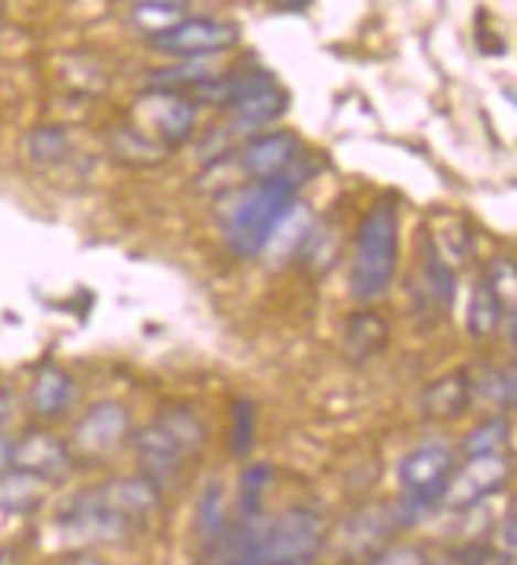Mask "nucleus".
I'll return each instance as SVG.
<instances>
[{
    "instance_id": "32",
    "label": "nucleus",
    "mask_w": 517,
    "mask_h": 565,
    "mask_svg": "<svg viewBox=\"0 0 517 565\" xmlns=\"http://www.w3.org/2000/svg\"><path fill=\"white\" fill-rule=\"evenodd\" d=\"M255 433H258L255 404L238 397V401H233V429H229V451H233V458L245 461L255 451Z\"/></svg>"
},
{
    "instance_id": "29",
    "label": "nucleus",
    "mask_w": 517,
    "mask_h": 565,
    "mask_svg": "<svg viewBox=\"0 0 517 565\" xmlns=\"http://www.w3.org/2000/svg\"><path fill=\"white\" fill-rule=\"evenodd\" d=\"M155 419L182 441L187 455L197 458V455L207 448V426H204V419L194 411H187V407H165Z\"/></svg>"
},
{
    "instance_id": "34",
    "label": "nucleus",
    "mask_w": 517,
    "mask_h": 565,
    "mask_svg": "<svg viewBox=\"0 0 517 565\" xmlns=\"http://www.w3.org/2000/svg\"><path fill=\"white\" fill-rule=\"evenodd\" d=\"M483 280L489 282L492 289L508 302V306H515V282H517V274H515V260L508 255H498L492 257L489 264H486V270L480 274Z\"/></svg>"
},
{
    "instance_id": "13",
    "label": "nucleus",
    "mask_w": 517,
    "mask_h": 565,
    "mask_svg": "<svg viewBox=\"0 0 517 565\" xmlns=\"http://www.w3.org/2000/svg\"><path fill=\"white\" fill-rule=\"evenodd\" d=\"M13 467L45 480L49 487H57L74 470V451L67 441H61L45 429H26L13 441Z\"/></svg>"
},
{
    "instance_id": "6",
    "label": "nucleus",
    "mask_w": 517,
    "mask_h": 565,
    "mask_svg": "<svg viewBox=\"0 0 517 565\" xmlns=\"http://www.w3.org/2000/svg\"><path fill=\"white\" fill-rule=\"evenodd\" d=\"M511 483V458L508 455H480V458H466L461 467H454L444 495H441L439 512L464 514L476 505H483L486 499L505 492Z\"/></svg>"
},
{
    "instance_id": "12",
    "label": "nucleus",
    "mask_w": 517,
    "mask_h": 565,
    "mask_svg": "<svg viewBox=\"0 0 517 565\" xmlns=\"http://www.w3.org/2000/svg\"><path fill=\"white\" fill-rule=\"evenodd\" d=\"M130 445H133L137 463H140V473L150 483H155L159 489L179 487L184 463H187L191 455L184 451L182 441L172 436L159 419H153L150 426H143L140 433H133Z\"/></svg>"
},
{
    "instance_id": "17",
    "label": "nucleus",
    "mask_w": 517,
    "mask_h": 565,
    "mask_svg": "<svg viewBox=\"0 0 517 565\" xmlns=\"http://www.w3.org/2000/svg\"><path fill=\"white\" fill-rule=\"evenodd\" d=\"M273 83V74L263 71L258 64H241L235 71H226V74H209L207 79H201L197 86H191L184 96H191L197 105H209V108H233L238 99H245L248 93H255L260 86Z\"/></svg>"
},
{
    "instance_id": "23",
    "label": "nucleus",
    "mask_w": 517,
    "mask_h": 565,
    "mask_svg": "<svg viewBox=\"0 0 517 565\" xmlns=\"http://www.w3.org/2000/svg\"><path fill=\"white\" fill-rule=\"evenodd\" d=\"M197 565H258L255 559V524L229 521V527L216 540H207Z\"/></svg>"
},
{
    "instance_id": "36",
    "label": "nucleus",
    "mask_w": 517,
    "mask_h": 565,
    "mask_svg": "<svg viewBox=\"0 0 517 565\" xmlns=\"http://www.w3.org/2000/svg\"><path fill=\"white\" fill-rule=\"evenodd\" d=\"M457 565H515V556L505 553V550H498V546L476 543V546H464L457 553Z\"/></svg>"
},
{
    "instance_id": "21",
    "label": "nucleus",
    "mask_w": 517,
    "mask_h": 565,
    "mask_svg": "<svg viewBox=\"0 0 517 565\" xmlns=\"http://www.w3.org/2000/svg\"><path fill=\"white\" fill-rule=\"evenodd\" d=\"M286 111H289V93H286L277 79L267 83V86H260L255 93H248L245 99H238V103L229 108V115H233V130H245V134H258L260 128L277 125Z\"/></svg>"
},
{
    "instance_id": "37",
    "label": "nucleus",
    "mask_w": 517,
    "mask_h": 565,
    "mask_svg": "<svg viewBox=\"0 0 517 565\" xmlns=\"http://www.w3.org/2000/svg\"><path fill=\"white\" fill-rule=\"evenodd\" d=\"M515 521H517L515 505H508V512H505V521H502V550H505V553H511V556H515V550H517Z\"/></svg>"
},
{
    "instance_id": "38",
    "label": "nucleus",
    "mask_w": 517,
    "mask_h": 565,
    "mask_svg": "<svg viewBox=\"0 0 517 565\" xmlns=\"http://www.w3.org/2000/svg\"><path fill=\"white\" fill-rule=\"evenodd\" d=\"M7 470H13V438L0 429V477H3Z\"/></svg>"
},
{
    "instance_id": "7",
    "label": "nucleus",
    "mask_w": 517,
    "mask_h": 565,
    "mask_svg": "<svg viewBox=\"0 0 517 565\" xmlns=\"http://www.w3.org/2000/svg\"><path fill=\"white\" fill-rule=\"evenodd\" d=\"M155 52L182 57V61H207L213 54H223L241 42V29L229 20L216 17H182L175 26L150 39Z\"/></svg>"
},
{
    "instance_id": "5",
    "label": "nucleus",
    "mask_w": 517,
    "mask_h": 565,
    "mask_svg": "<svg viewBox=\"0 0 517 565\" xmlns=\"http://www.w3.org/2000/svg\"><path fill=\"white\" fill-rule=\"evenodd\" d=\"M54 524L64 540H74V543H118V540L140 534L137 524H130L128 518H121L105 505L96 487L71 495V502L57 512Z\"/></svg>"
},
{
    "instance_id": "40",
    "label": "nucleus",
    "mask_w": 517,
    "mask_h": 565,
    "mask_svg": "<svg viewBox=\"0 0 517 565\" xmlns=\"http://www.w3.org/2000/svg\"><path fill=\"white\" fill-rule=\"evenodd\" d=\"M130 3H175V7H184V0H130Z\"/></svg>"
},
{
    "instance_id": "11",
    "label": "nucleus",
    "mask_w": 517,
    "mask_h": 565,
    "mask_svg": "<svg viewBox=\"0 0 517 565\" xmlns=\"http://www.w3.org/2000/svg\"><path fill=\"white\" fill-rule=\"evenodd\" d=\"M140 115L150 125V137L162 143L169 153L184 147L194 130H197V103L184 93H169V89H150L140 99Z\"/></svg>"
},
{
    "instance_id": "41",
    "label": "nucleus",
    "mask_w": 517,
    "mask_h": 565,
    "mask_svg": "<svg viewBox=\"0 0 517 565\" xmlns=\"http://www.w3.org/2000/svg\"><path fill=\"white\" fill-rule=\"evenodd\" d=\"M286 7H292V10H295V7H309L311 0H283Z\"/></svg>"
},
{
    "instance_id": "3",
    "label": "nucleus",
    "mask_w": 517,
    "mask_h": 565,
    "mask_svg": "<svg viewBox=\"0 0 517 565\" xmlns=\"http://www.w3.org/2000/svg\"><path fill=\"white\" fill-rule=\"evenodd\" d=\"M454 451L441 441H426L407 451L397 463V483H400V499H397V518L400 527H413L422 518L439 512L444 487L454 473Z\"/></svg>"
},
{
    "instance_id": "15",
    "label": "nucleus",
    "mask_w": 517,
    "mask_h": 565,
    "mask_svg": "<svg viewBox=\"0 0 517 565\" xmlns=\"http://www.w3.org/2000/svg\"><path fill=\"white\" fill-rule=\"evenodd\" d=\"M96 492L111 512L128 518L130 524H137L140 531H147V524L153 521L159 505H162V489L150 483L143 473L108 480L103 487H96Z\"/></svg>"
},
{
    "instance_id": "2",
    "label": "nucleus",
    "mask_w": 517,
    "mask_h": 565,
    "mask_svg": "<svg viewBox=\"0 0 517 565\" xmlns=\"http://www.w3.org/2000/svg\"><path fill=\"white\" fill-rule=\"evenodd\" d=\"M400 264V198L385 194L368 206L353 235L349 296L356 302L385 299Z\"/></svg>"
},
{
    "instance_id": "28",
    "label": "nucleus",
    "mask_w": 517,
    "mask_h": 565,
    "mask_svg": "<svg viewBox=\"0 0 517 565\" xmlns=\"http://www.w3.org/2000/svg\"><path fill=\"white\" fill-rule=\"evenodd\" d=\"M511 441V423L508 413H495L483 419L480 426L470 429L464 438V458H480V455H505V445Z\"/></svg>"
},
{
    "instance_id": "1",
    "label": "nucleus",
    "mask_w": 517,
    "mask_h": 565,
    "mask_svg": "<svg viewBox=\"0 0 517 565\" xmlns=\"http://www.w3.org/2000/svg\"><path fill=\"white\" fill-rule=\"evenodd\" d=\"M299 201V188L289 179L248 181L219 198V232L235 257H258L283 220V213Z\"/></svg>"
},
{
    "instance_id": "39",
    "label": "nucleus",
    "mask_w": 517,
    "mask_h": 565,
    "mask_svg": "<svg viewBox=\"0 0 517 565\" xmlns=\"http://www.w3.org/2000/svg\"><path fill=\"white\" fill-rule=\"evenodd\" d=\"M61 565H105L99 556H93V553H79V556H71L67 563Z\"/></svg>"
},
{
    "instance_id": "24",
    "label": "nucleus",
    "mask_w": 517,
    "mask_h": 565,
    "mask_svg": "<svg viewBox=\"0 0 517 565\" xmlns=\"http://www.w3.org/2000/svg\"><path fill=\"white\" fill-rule=\"evenodd\" d=\"M49 483L32 477L26 470H7L0 477V512L3 514H32L45 505Z\"/></svg>"
},
{
    "instance_id": "8",
    "label": "nucleus",
    "mask_w": 517,
    "mask_h": 565,
    "mask_svg": "<svg viewBox=\"0 0 517 565\" xmlns=\"http://www.w3.org/2000/svg\"><path fill=\"white\" fill-rule=\"evenodd\" d=\"M410 292H413V309L429 315L432 321L451 315L457 299V267L439 255L435 242L426 230H419V260H416V280Z\"/></svg>"
},
{
    "instance_id": "27",
    "label": "nucleus",
    "mask_w": 517,
    "mask_h": 565,
    "mask_svg": "<svg viewBox=\"0 0 517 565\" xmlns=\"http://www.w3.org/2000/svg\"><path fill=\"white\" fill-rule=\"evenodd\" d=\"M270 483H273V467L270 463H248L241 470V480H238V521L258 524L263 495H267Z\"/></svg>"
},
{
    "instance_id": "35",
    "label": "nucleus",
    "mask_w": 517,
    "mask_h": 565,
    "mask_svg": "<svg viewBox=\"0 0 517 565\" xmlns=\"http://www.w3.org/2000/svg\"><path fill=\"white\" fill-rule=\"evenodd\" d=\"M368 565H432L429 553L422 546H413V543H394V546H385L378 556H371Z\"/></svg>"
},
{
    "instance_id": "14",
    "label": "nucleus",
    "mask_w": 517,
    "mask_h": 565,
    "mask_svg": "<svg viewBox=\"0 0 517 565\" xmlns=\"http://www.w3.org/2000/svg\"><path fill=\"white\" fill-rule=\"evenodd\" d=\"M394 531H400V518H397L394 505L388 502L365 505L343 524V540H340L343 556L368 563L371 556H378L385 546H390L388 540Z\"/></svg>"
},
{
    "instance_id": "16",
    "label": "nucleus",
    "mask_w": 517,
    "mask_h": 565,
    "mask_svg": "<svg viewBox=\"0 0 517 565\" xmlns=\"http://www.w3.org/2000/svg\"><path fill=\"white\" fill-rule=\"evenodd\" d=\"M515 306H508L489 282L480 280L473 282L470 292V306H466V334L476 343H486L492 337L505 334L508 343H515Z\"/></svg>"
},
{
    "instance_id": "22",
    "label": "nucleus",
    "mask_w": 517,
    "mask_h": 565,
    "mask_svg": "<svg viewBox=\"0 0 517 565\" xmlns=\"http://www.w3.org/2000/svg\"><path fill=\"white\" fill-rule=\"evenodd\" d=\"M311 226H314L311 210L302 201H295L283 213V220L277 223V230L270 232V238H267L260 255H267V260L273 257V264H286V260L299 257L302 248H305V242H309Z\"/></svg>"
},
{
    "instance_id": "30",
    "label": "nucleus",
    "mask_w": 517,
    "mask_h": 565,
    "mask_svg": "<svg viewBox=\"0 0 517 565\" xmlns=\"http://www.w3.org/2000/svg\"><path fill=\"white\" fill-rule=\"evenodd\" d=\"M197 537L201 543L207 540H216L226 527H229V512H226V489L223 483H207L201 499H197Z\"/></svg>"
},
{
    "instance_id": "4",
    "label": "nucleus",
    "mask_w": 517,
    "mask_h": 565,
    "mask_svg": "<svg viewBox=\"0 0 517 565\" xmlns=\"http://www.w3.org/2000/svg\"><path fill=\"white\" fill-rule=\"evenodd\" d=\"M327 540L324 518L314 509H286L277 518L255 524L258 565H314Z\"/></svg>"
},
{
    "instance_id": "31",
    "label": "nucleus",
    "mask_w": 517,
    "mask_h": 565,
    "mask_svg": "<svg viewBox=\"0 0 517 565\" xmlns=\"http://www.w3.org/2000/svg\"><path fill=\"white\" fill-rule=\"evenodd\" d=\"M473 387L483 401H489L492 407H498L502 413L515 411V397H517V379H515V365H498V369H489L483 375H473Z\"/></svg>"
},
{
    "instance_id": "33",
    "label": "nucleus",
    "mask_w": 517,
    "mask_h": 565,
    "mask_svg": "<svg viewBox=\"0 0 517 565\" xmlns=\"http://www.w3.org/2000/svg\"><path fill=\"white\" fill-rule=\"evenodd\" d=\"M184 17V7L175 3H133V13H130V23L147 32L150 39L162 35L169 26H175Z\"/></svg>"
},
{
    "instance_id": "10",
    "label": "nucleus",
    "mask_w": 517,
    "mask_h": 565,
    "mask_svg": "<svg viewBox=\"0 0 517 565\" xmlns=\"http://www.w3.org/2000/svg\"><path fill=\"white\" fill-rule=\"evenodd\" d=\"M130 438V411L118 401H99L83 413L71 436V451L83 458H108Z\"/></svg>"
},
{
    "instance_id": "18",
    "label": "nucleus",
    "mask_w": 517,
    "mask_h": 565,
    "mask_svg": "<svg viewBox=\"0 0 517 565\" xmlns=\"http://www.w3.org/2000/svg\"><path fill=\"white\" fill-rule=\"evenodd\" d=\"M473 397H476L473 372L470 369H454V372L435 379L432 385H426L422 397H419V407H422L426 419L451 423V419H461L470 411Z\"/></svg>"
},
{
    "instance_id": "19",
    "label": "nucleus",
    "mask_w": 517,
    "mask_h": 565,
    "mask_svg": "<svg viewBox=\"0 0 517 565\" xmlns=\"http://www.w3.org/2000/svg\"><path fill=\"white\" fill-rule=\"evenodd\" d=\"M77 401V382L71 372H64L61 365L45 362L35 369L32 385H29V411L39 419H61L67 416Z\"/></svg>"
},
{
    "instance_id": "20",
    "label": "nucleus",
    "mask_w": 517,
    "mask_h": 565,
    "mask_svg": "<svg viewBox=\"0 0 517 565\" xmlns=\"http://www.w3.org/2000/svg\"><path fill=\"white\" fill-rule=\"evenodd\" d=\"M390 347V324L381 311L359 309L346 318V331H343V350L346 356L365 365L375 362L378 356H385V350Z\"/></svg>"
},
{
    "instance_id": "26",
    "label": "nucleus",
    "mask_w": 517,
    "mask_h": 565,
    "mask_svg": "<svg viewBox=\"0 0 517 565\" xmlns=\"http://www.w3.org/2000/svg\"><path fill=\"white\" fill-rule=\"evenodd\" d=\"M108 150L125 166H159L165 156H172L143 128H115L108 134Z\"/></svg>"
},
{
    "instance_id": "25",
    "label": "nucleus",
    "mask_w": 517,
    "mask_h": 565,
    "mask_svg": "<svg viewBox=\"0 0 517 565\" xmlns=\"http://www.w3.org/2000/svg\"><path fill=\"white\" fill-rule=\"evenodd\" d=\"M23 150H26L29 162L39 166V169H54V166H64L71 153H74V137L64 125H42V128H32L23 140Z\"/></svg>"
},
{
    "instance_id": "9",
    "label": "nucleus",
    "mask_w": 517,
    "mask_h": 565,
    "mask_svg": "<svg viewBox=\"0 0 517 565\" xmlns=\"http://www.w3.org/2000/svg\"><path fill=\"white\" fill-rule=\"evenodd\" d=\"M302 156V140L292 130H258L235 156L238 172L248 181L286 179Z\"/></svg>"
}]
</instances>
